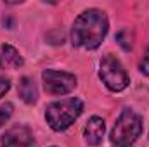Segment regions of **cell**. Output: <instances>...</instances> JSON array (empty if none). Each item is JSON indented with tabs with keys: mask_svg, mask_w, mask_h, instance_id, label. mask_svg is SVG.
Returning a JSON list of instances; mask_svg holds the SVG:
<instances>
[{
	"mask_svg": "<svg viewBox=\"0 0 149 147\" xmlns=\"http://www.w3.org/2000/svg\"><path fill=\"white\" fill-rule=\"evenodd\" d=\"M116 42H118V45L123 49V50H132V47H134V35H132V31L128 30V28H125V30H121L118 35H116Z\"/></svg>",
	"mask_w": 149,
	"mask_h": 147,
	"instance_id": "30bf717a",
	"label": "cell"
},
{
	"mask_svg": "<svg viewBox=\"0 0 149 147\" xmlns=\"http://www.w3.org/2000/svg\"><path fill=\"white\" fill-rule=\"evenodd\" d=\"M2 147H35L33 132L26 125H12L2 135Z\"/></svg>",
	"mask_w": 149,
	"mask_h": 147,
	"instance_id": "8992f818",
	"label": "cell"
},
{
	"mask_svg": "<svg viewBox=\"0 0 149 147\" xmlns=\"http://www.w3.org/2000/svg\"><path fill=\"white\" fill-rule=\"evenodd\" d=\"M99 78L111 92H121L128 87L130 78L120 59L113 54H106L99 62Z\"/></svg>",
	"mask_w": 149,
	"mask_h": 147,
	"instance_id": "277c9868",
	"label": "cell"
},
{
	"mask_svg": "<svg viewBox=\"0 0 149 147\" xmlns=\"http://www.w3.org/2000/svg\"><path fill=\"white\" fill-rule=\"evenodd\" d=\"M81 111H83V102L78 97H70L50 102L45 109V119L54 132H64L80 118Z\"/></svg>",
	"mask_w": 149,
	"mask_h": 147,
	"instance_id": "7a4b0ae2",
	"label": "cell"
},
{
	"mask_svg": "<svg viewBox=\"0 0 149 147\" xmlns=\"http://www.w3.org/2000/svg\"><path fill=\"white\" fill-rule=\"evenodd\" d=\"M17 94H19V97H21L23 102H26V104H35L37 99H38V92H37V85H35L33 78L23 76L21 81H19Z\"/></svg>",
	"mask_w": 149,
	"mask_h": 147,
	"instance_id": "9c48e42d",
	"label": "cell"
},
{
	"mask_svg": "<svg viewBox=\"0 0 149 147\" xmlns=\"http://www.w3.org/2000/svg\"><path fill=\"white\" fill-rule=\"evenodd\" d=\"M142 133V118L132 109H123L120 112L111 130L109 140L111 147H132Z\"/></svg>",
	"mask_w": 149,
	"mask_h": 147,
	"instance_id": "3957f363",
	"label": "cell"
},
{
	"mask_svg": "<svg viewBox=\"0 0 149 147\" xmlns=\"http://www.w3.org/2000/svg\"><path fill=\"white\" fill-rule=\"evenodd\" d=\"M42 81L50 95H66L76 88V76L66 71H57V69H45L42 73Z\"/></svg>",
	"mask_w": 149,
	"mask_h": 147,
	"instance_id": "5b68a950",
	"label": "cell"
},
{
	"mask_svg": "<svg viewBox=\"0 0 149 147\" xmlns=\"http://www.w3.org/2000/svg\"><path fill=\"white\" fill-rule=\"evenodd\" d=\"M108 30L109 21L106 12L101 9H87L74 19L71 28V43L78 49L94 50L102 43Z\"/></svg>",
	"mask_w": 149,
	"mask_h": 147,
	"instance_id": "6da1fadb",
	"label": "cell"
},
{
	"mask_svg": "<svg viewBox=\"0 0 149 147\" xmlns=\"http://www.w3.org/2000/svg\"><path fill=\"white\" fill-rule=\"evenodd\" d=\"M104 132H106L104 119L101 116H92L87 121V126H85V132H83L85 142L88 146H99L104 139Z\"/></svg>",
	"mask_w": 149,
	"mask_h": 147,
	"instance_id": "52a82bcc",
	"label": "cell"
},
{
	"mask_svg": "<svg viewBox=\"0 0 149 147\" xmlns=\"http://www.w3.org/2000/svg\"><path fill=\"white\" fill-rule=\"evenodd\" d=\"M12 111H14V106L10 102H5L0 106V128L9 121V118L12 116Z\"/></svg>",
	"mask_w": 149,
	"mask_h": 147,
	"instance_id": "8fae6325",
	"label": "cell"
},
{
	"mask_svg": "<svg viewBox=\"0 0 149 147\" xmlns=\"http://www.w3.org/2000/svg\"><path fill=\"white\" fill-rule=\"evenodd\" d=\"M24 59L19 54V50L9 43L2 45L0 49V69H19L23 68Z\"/></svg>",
	"mask_w": 149,
	"mask_h": 147,
	"instance_id": "ba28073f",
	"label": "cell"
},
{
	"mask_svg": "<svg viewBox=\"0 0 149 147\" xmlns=\"http://www.w3.org/2000/svg\"><path fill=\"white\" fill-rule=\"evenodd\" d=\"M139 69H141V73L149 76V49L146 50V54H144V57H142V61H141V64H139Z\"/></svg>",
	"mask_w": 149,
	"mask_h": 147,
	"instance_id": "4fadbf2b",
	"label": "cell"
},
{
	"mask_svg": "<svg viewBox=\"0 0 149 147\" xmlns=\"http://www.w3.org/2000/svg\"><path fill=\"white\" fill-rule=\"evenodd\" d=\"M10 90V80L3 74H0V97H3Z\"/></svg>",
	"mask_w": 149,
	"mask_h": 147,
	"instance_id": "7c38bea8",
	"label": "cell"
}]
</instances>
